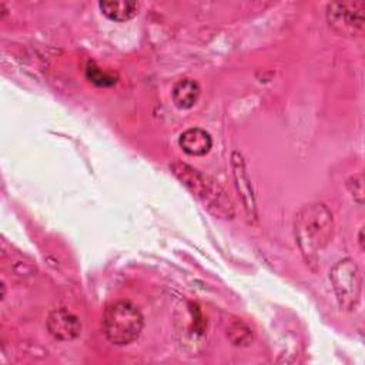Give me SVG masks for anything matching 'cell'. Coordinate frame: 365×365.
Masks as SVG:
<instances>
[{
  "instance_id": "cell-1",
  "label": "cell",
  "mask_w": 365,
  "mask_h": 365,
  "mask_svg": "<svg viewBox=\"0 0 365 365\" xmlns=\"http://www.w3.org/2000/svg\"><path fill=\"white\" fill-rule=\"evenodd\" d=\"M334 234L331 210L322 202L304 205L295 215V242L307 265L317 269L322 251L329 245Z\"/></svg>"
},
{
  "instance_id": "cell-2",
  "label": "cell",
  "mask_w": 365,
  "mask_h": 365,
  "mask_svg": "<svg viewBox=\"0 0 365 365\" xmlns=\"http://www.w3.org/2000/svg\"><path fill=\"white\" fill-rule=\"evenodd\" d=\"M171 170L181 184L215 217L232 218V202L227 192L212 178L181 161L173 163Z\"/></svg>"
},
{
  "instance_id": "cell-3",
  "label": "cell",
  "mask_w": 365,
  "mask_h": 365,
  "mask_svg": "<svg viewBox=\"0 0 365 365\" xmlns=\"http://www.w3.org/2000/svg\"><path fill=\"white\" fill-rule=\"evenodd\" d=\"M101 327L106 338L114 345L134 342L144 327L141 311L130 301L120 299L108 304L104 309Z\"/></svg>"
},
{
  "instance_id": "cell-4",
  "label": "cell",
  "mask_w": 365,
  "mask_h": 365,
  "mask_svg": "<svg viewBox=\"0 0 365 365\" xmlns=\"http://www.w3.org/2000/svg\"><path fill=\"white\" fill-rule=\"evenodd\" d=\"M329 279L338 304L345 311H354L361 299L362 277L352 258L339 259L329 271Z\"/></svg>"
},
{
  "instance_id": "cell-5",
  "label": "cell",
  "mask_w": 365,
  "mask_h": 365,
  "mask_svg": "<svg viewBox=\"0 0 365 365\" xmlns=\"http://www.w3.org/2000/svg\"><path fill=\"white\" fill-rule=\"evenodd\" d=\"M328 24L342 36H359L365 26L364 1H332L327 6Z\"/></svg>"
},
{
  "instance_id": "cell-6",
  "label": "cell",
  "mask_w": 365,
  "mask_h": 365,
  "mask_svg": "<svg viewBox=\"0 0 365 365\" xmlns=\"http://www.w3.org/2000/svg\"><path fill=\"white\" fill-rule=\"evenodd\" d=\"M46 327L54 339L63 342L73 341L81 334L80 318L66 308H56L50 311L47 315Z\"/></svg>"
},
{
  "instance_id": "cell-7",
  "label": "cell",
  "mask_w": 365,
  "mask_h": 365,
  "mask_svg": "<svg viewBox=\"0 0 365 365\" xmlns=\"http://www.w3.org/2000/svg\"><path fill=\"white\" fill-rule=\"evenodd\" d=\"M231 167H232V175H234V182L237 192L241 198L242 207L245 210V214L257 220V201L252 190V184L250 180V175L247 173V165L244 161V157L240 151H234L231 155Z\"/></svg>"
},
{
  "instance_id": "cell-8",
  "label": "cell",
  "mask_w": 365,
  "mask_h": 365,
  "mask_svg": "<svg viewBox=\"0 0 365 365\" xmlns=\"http://www.w3.org/2000/svg\"><path fill=\"white\" fill-rule=\"evenodd\" d=\"M178 144L185 154L201 157L210 151L212 145V138L205 130L200 127H191L181 133Z\"/></svg>"
},
{
  "instance_id": "cell-9",
  "label": "cell",
  "mask_w": 365,
  "mask_h": 365,
  "mask_svg": "<svg viewBox=\"0 0 365 365\" xmlns=\"http://www.w3.org/2000/svg\"><path fill=\"white\" fill-rule=\"evenodd\" d=\"M200 93V84L194 78H181L173 86L171 97L178 108L187 110L198 101Z\"/></svg>"
},
{
  "instance_id": "cell-10",
  "label": "cell",
  "mask_w": 365,
  "mask_h": 365,
  "mask_svg": "<svg viewBox=\"0 0 365 365\" xmlns=\"http://www.w3.org/2000/svg\"><path fill=\"white\" fill-rule=\"evenodd\" d=\"M100 10L104 16L114 21H125L133 19L138 13L140 4L137 1H113L106 0L98 3Z\"/></svg>"
},
{
  "instance_id": "cell-11",
  "label": "cell",
  "mask_w": 365,
  "mask_h": 365,
  "mask_svg": "<svg viewBox=\"0 0 365 365\" xmlns=\"http://www.w3.org/2000/svg\"><path fill=\"white\" fill-rule=\"evenodd\" d=\"M227 335L230 341L237 346L248 345L252 341V331L251 328L244 324L242 321H234L227 329Z\"/></svg>"
},
{
  "instance_id": "cell-12",
  "label": "cell",
  "mask_w": 365,
  "mask_h": 365,
  "mask_svg": "<svg viewBox=\"0 0 365 365\" xmlns=\"http://www.w3.org/2000/svg\"><path fill=\"white\" fill-rule=\"evenodd\" d=\"M86 77L98 87H108L117 83V77L113 73L101 70L97 64L90 61L86 67Z\"/></svg>"
},
{
  "instance_id": "cell-13",
  "label": "cell",
  "mask_w": 365,
  "mask_h": 365,
  "mask_svg": "<svg viewBox=\"0 0 365 365\" xmlns=\"http://www.w3.org/2000/svg\"><path fill=\"white\" fill-rule=\"evenodd\" d=\"M346 188L351 192L352 198L358 202L362 204L364 202V174L358 173L351 175L346 180Z\"/></svg>"
},
{
  "instance_id": "cell-14",
  "label": "cell",
  "mask_w": 365,
  "mask_h": 365,
  "mask_svg": "<svg viewBox=\"0 0 365 365\" xmlns=\"http://www.w3.org/2000/svg\"><path fill=\"white\" fill-rule=\"evenodd\" d=\"M358 242H359L361 250H364V228H361V230H359V234H358Z\"/></svg>"
}]
</instances>
